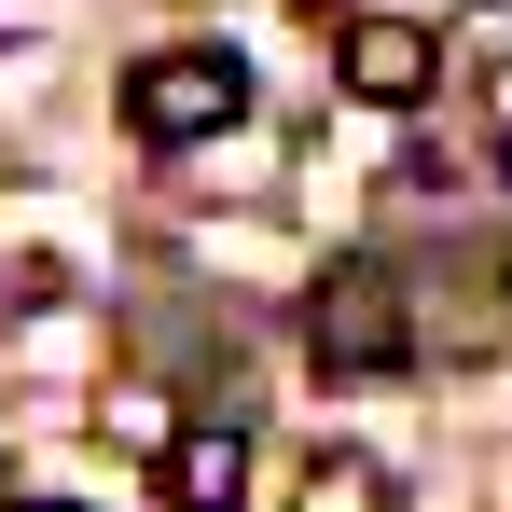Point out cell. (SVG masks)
Here are the masks:
<instances>
[{"instance_id": "1", "label": "cell", "mask_w": 512, "mask_h": 512, "mask_svg": "<svg viewBox=\"0 0 512 512\" xmlns=\"http://www.w3.org/2000/svg\"><path fill=\"white\" fill-rule=\"evenodd\" d=\"M125 125H139L153 153L236 139V125H250V56H236V42H167V56H139V70H125Z\"/></svg>"}, {"instance_id": "5", "label": "cell", "mask_w": 512, "mask_h": 512, "mask_svg": "<svg viewBox=\"0 0 512 512\" xmlns=\"http://www.w3.org/2000/svg\"><path fill=\"white\" fill-rule=\"evenodd\" d=\"M305 512H388V471L374 457H319L305 471Z\"/></svg>"}, {"instance_id": "7", "label": "cell", "mask_w": 512, "mask_h": 512, "mask_svg": "<svg viewBox=\"0 0 512 512\" xmlns=\"http://www.w3.org/2000/svg\"><path fill=\"white\" fill-rule=\"evenodd\" d=\"M28 512H70V499H28Z\"/></svg>"}, {"instance_id": "4", "label": "cell", "mask_w": 512, "mask_h": 512, "mask_svg": "<svg viewBox=\"0 0 512 512\" xmlns=\"http://www.w3.org/2000/svg\"><path fill=\"white\" fill-rule=\"evenodd\" d=\"M153 499H167V512H236V499H250V429H236V416L167 429V443H153Z\"/></svg>"}, {"instance_id": "3", "label": "cell", "mask_w": 512, "mask_h": 512, "mask_svg": "<svg viewBox=\"0 0 512 512\" xmlns=\"http://www.w3.org/2000/svg\"><path fill=\"white\" fill-rule=\"evenodd\" d=\"M333 84L360 97V111H429V84H443V28H429V14H346Z\"/></svg>"}, {"instance_id": "2", "label": "cell", "mask_w": 512, "mask_h": 512, "mask_svg": "<svg viewBox=\"0 0 512 512\" xmlns=\"http://www.w3.org/2000/svg\"><path fill=\"white\" fill-rule=\"evenodd\" d=\"M305 360H319V374H388V360H416V291H402L374 250L319 263V291H305Z\"/></svg>"}, {"instance_id": "6", "label": "cell", "mask_w": 512, "mask_h": 512, "mask_svg": "<svg viewBox=\"0 0 512 512\" xmlns=\"http://www.w3.org/2000/svg\"><path fill=\"white\" fill-rule=\"evenodd\" d=\"M485 111H499V139H512V70H499V97H485Z\"/></svg>"}]
</instances>
